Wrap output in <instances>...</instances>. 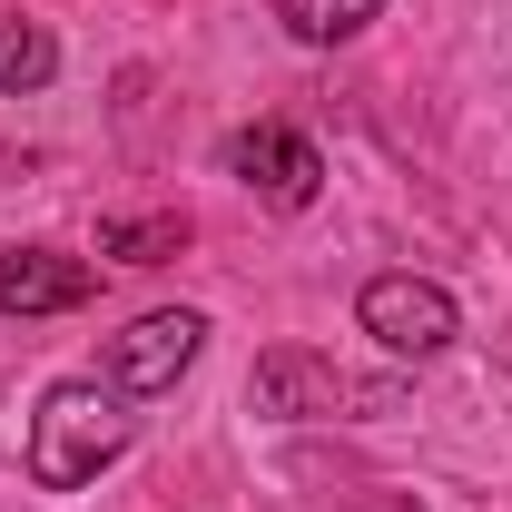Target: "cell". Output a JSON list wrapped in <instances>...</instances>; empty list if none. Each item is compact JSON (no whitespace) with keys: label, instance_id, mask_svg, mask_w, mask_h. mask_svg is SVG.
Returning <instances> with one entry per match:
<instances>
[{"label":"cell","instance_id":"cell-5","mask_svg":"<svg viewBox=\"0 0 512 512\" xmlns=\"http://www.w3.org/2000/svg\"><path fill=\"white\" fill-rule=\"evenodd\" d=\"M197 345H207V316L197 306H158V316H138L128 335H109V384L119 394H168L197 365Z\"/></svg>","mask_w":512,"mask_h":512},{"label":"cell","instance_id":"cell-7","mask_svg":"<svg viewBox=\"0 0 512 512\" xmlns=\"http://www.w3.org/2000/svg\"><path fill=\"white\" fill-rule=\"evenodd\" d=\"M50 79H60V40H50L40 20L0 10V99H30V89H50Z\"/></svg>","mask_w":512,"mask_h":512},{"label":"cell","instance_id":"cell-9","mask_svg":"<svg viewBox=\"0 0 512 512\" xmlns=\"http://www.w3.org/2000/svg\"><path fill=\"white\" fill-rule=\"evenodd\" d=\"M276 20H286L306 50H335V40L375 30V20H384V0H276Z\"/></svg>","mask_w":512,"mask_h":512},{"label":"cell","instance_id":"cell-8","mask_svg":"<svg viewBox=\"0 0 512 512\" xmlns=\"http://www.w3.org/2000/svg\"><path fill=\"white\" fill-rule=\"evenodd\" d=\"M178 247H188V217H178V207H158V217H109V227H99V256H119V266H168Z\"/></svg>","mask_w":512,"mask_h":512},{"label":"cell","instance_id":"cell-2","mask_svg":"<svg viewBox=\"0 0 512 512\" xmlns=\"http://www.w3.org/2000/svg\"><path fill=\"white\" fill-rule=\"evenodd\" d=\"M355 325L375 335L384 355H444L453 335H463V306H453L434 276H365V296H355Z\"/></svg>","mask_w":512,"mask_h":512},{"label":"cell","instance_id":"cell-3","mask_svg":"<svg viewBox=\"0 0 512 512\" xmlns=\"http://www.w3.org/2000/svg\"><path fill=\"white\" fill-rule=\"evenodd\" d=\"M227 178L247 197H266V207H316V188H325V158H316V138H296V128H276V119H256V128H237L227 138Z\"/></svg>","mask_w":512,"mask_h":512},{"label":"cell","instance_id":"cell-6","mask_svg":"<svg viewBox=\"0 0 512 512\" xmlns=\"http://www.w3.org/2000/svg\"><path fill=\"white\" fill-rule=\"evenodd\" d=\"M99 296V266L69 247H10L0 256V316H69V306H89Z\"/></svg>","mask_w":512,"mask_h":512},{"label":"cell","instance_id":"cell-4","mask_svg":"<svg viewBox=\"0 0 512 512\" xmlns=\"http://www.w3.org/2000/svg\"><path fill=\"white\" fill-rule=\"evenodd\" d=\"M247 394H256V414H276V424H325V414H375L384 404V384L335 375L325 355H266Z\"/></svg>","mask_w":512,"mask_h":512},{"label":"cell","instance_id":"cell-1","mask_svg":"<svg viewBox=\"0 0 512 512\" xmlns=\"http://www.w3.org/2000/svg\"><path fill=\"white\" fill-rule=\"evenodd\" d=\"M138 394L99 375H60L40 394V414H30V483H50V493H79V483H99L128 444H138V414H128Z\"/></svg>","mask_w":512,"mask_h":512}]
</instances>
